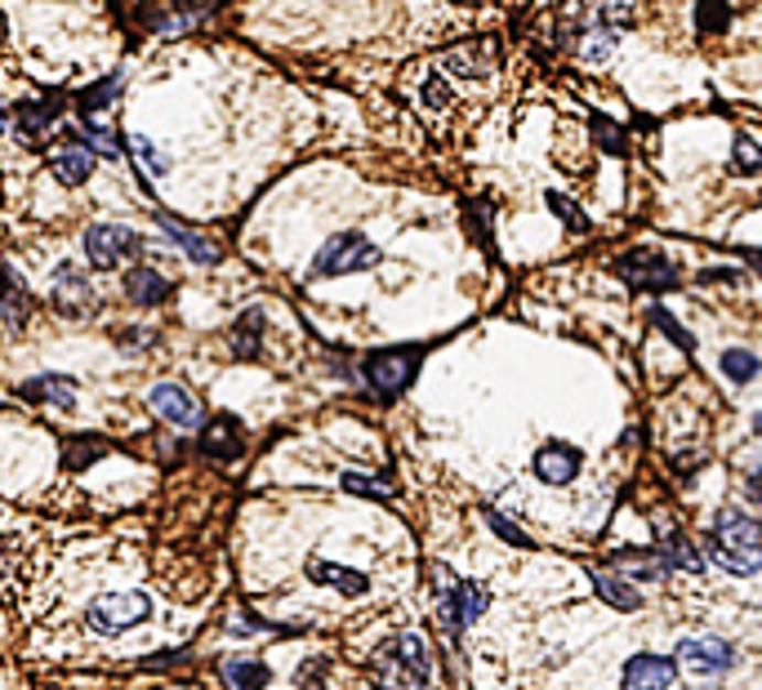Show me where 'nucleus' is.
<instances>
[{
	"instance_id": "nucleus-43",
	"label": "nucleus",
	"mask_w": 762,
	"mask_h": 690,
	"mask_svg": "<svg viewBox=\"0 0 762 690\" xmlns=\"http://www.w3.org/2000/svg\"><path fill=\"white\" fill-rule=\"evenodd\" d=\"M0 36H6V19H0Z\"/></svg>"
},
{
	"instance_id": "nucleus-10",
	"label": "nucleus",
	"mask_w": 762,
	"mask_h": 690,
	"mask_svg": "<svg viewBox=\"0 0 762 690\" xmlns=\"http://www.w3.org/2000/svg\"><path fill=\"white\" fill-rule=\"evenodd\" d=\"M678 681V664L656 650H637L620 668V690H669Z\"/></svg>"
},
{
	"instance_id": "nucleus-29",
	"label": "nucleus",
	"mask_w": 762,
	"mask_h": 690,
	"mask_svg": "<svg viewBox=\"0 0 762 690\" xmlns=\"http://www.w3.org/2000/svg\"><path fill=\"white\" fill-rule=\"evenodd\" d=\"M117 94H121V72H117V76H107V80H94V85H89V89H85V94L76 98V107H81L85 117H89V111L107 107V103H112Z\"/></svg>"
},
{
	"instance_id": "nucleus-27",
	"label": "nucleus",
	"mask_w": 762,
	"mask_h": 690,
	"mask_svg": "<svg viewBox=\"0 0 762 690\" xmlns=\"http://www.w3.org/2000/svg\"><path fill=\"white\" fill-rule=\"evenodd\" d=\"M58 107H63V98H45V103H36V107L23 103V107H19V134H23V139H41V130L58 117Z\"/></svg>"
},
{
	"instance_id": "nucleus-2",
	"label": "nucleus",
	"mask_w": 762,
	"mask_h": 690,
	"mask_svg": "<svg viewBox=\"0 0 762 690\" xmlns=\"http://www.w3.org/2000/svg\"><path fill=\"white\" fill-rule=\"evenodd\" d=\"M371 677L379 690H423L432 677V655L428 642L419 633H401L393 637L384 650H375L371 659Z\"/></svg>"
},
{
	"instance_id": "nucleus-13",
	"label": "nucleus",
	"mask_w": 762,
	"mask_h": 690,
	"mask_svg": "<svg viewBox=\"0 0 762 690\" xmlns=\"http://www.w3.org/2000/svg\"><path fill=\"white\" fill-rule=\"evenodd\" d=\"M94 161H98V152L85 143V139H76V134H67L58 148H54V157H50V170H54V179L58 183H67V187H81L89 174H94Z\"/></svg>"
},
{
	"instance_id": "nucleus-34",
	"label": "nucleus",
	"mask_w": 762,
	"mask_h": 690,
	"mask_svg": "<svg viewBox=\"0 0 762 690\" xmlns=\"http://www.w3.org/2000/svg\"><path fill=\"white\" fill-rule=\"evenodd\" d=\"M651 321H656V325H661V330H665V334L678 343L683 353H696V338H691V334H687V330L674 321V312H665V308H651Z\"/></svg>"
},
{
	"instance_id": "nucleus-1",
	"label": "nucleus",
	"mask_w": 762,
	"mask_h": 690,
	"mask_svg": "<svg viewBox=\"0 0 762 690\" xmlns=\"http://www.w3.org/2000/svg\"><path fill=\"white\" fill-rule=\"evenodd\" d=\"M705 561L736 574V580L758 574L762 570V521L740 508H718L713 526L705 535Z\"/></svg>"
},
{
	"instance_id": "nucleus-6",
	"label": "nucleus",
	"mask_w": 762,
	"mask_h": 690,
	"mask_svg": "<svg viewBox=\"0 0 762 690\" xmlns=\"http://www.w3.org/2000/svg\"><path fill=\"white\" fill-rule=\"evenodd\" d=\"M674 664H678V672L687 681H718V677H727L736 668V646L727 637H713V633L683 637L678 650H674Z\"/></svg>"
},
{
	"instance_id": "nucleus-40",
	"label": "nucleus",
	"mask_w": 762,
	"mask_h": 690,
	"mask_svg": "<svg viewBox=\"0 0 762 690\" xmlns=\"http://www.w3.org/2000/svg\"><path fill=\"white\" fill-rule=\"evenodd\" d=\"M744 259L753 263V272H762V250H744Z\"/></svg>"
},
{
	"instance_id": "nucleus-28",
	"label": "nucleus",
	"mask_w": 762,
	"mask_h": 690,
	"mask_svg": "<svg viewBox=\"0 0 762 690\" xmlns=\"http://www.w3.org/2000/svg\"><path fill=\"white\" fill-rule=\"evenodd\" d=\"M758 370H762V362H758L753 353H744V348H727V353H722V375H727L731 384H753Z\"/></svg>"
},
{
	"instance_id": "nucleus-26",
	"label": "nucleus",
	"mask_w": 762,
	"mask_h": 690,
	"mask_svg": "<svg viewBox=\"0 0 762 690\" xmlns=\"http://www.w3.org/2000/svg\"><path fill=\"white\" fill-rule=\"evenodd\" d=\"M259 334H264V312L259 308L242 312L237 325H233V353L237 357H259Z\"/></svg>"
},
{
	"instance_id": "nucleus-25",
	"label": "nucleus",
	"mask_w": 762,
	"mask_h": 690,
	"mask_svg": "<svg viewBox=\"0 0 762 690\" xmlns=\"http://www.w3.org/2000/svg\"><path fill=\"white\" fill-rule=\"evenodd\" d=\"M219 672L228 677L233 690H264L272 681L268 664H259V659H219Z\"/></svg>"
},
{
	"instance_id": "nucleus-30",
	"label": "nucleus",
	"mask_w": 762,
	"mask_h": 690,
	"mask_svg": "<svg viewBox=\"0 0 762 690\" xmlns=\"http://www.w3.org/2000/svg\"><path fill=\"white\" fill-rule=\"evenodd\" d=\"M103 454H107V445H103L98 436H76V441H67V450H63L67 468H89L94 459H103Z\"/></svg>"
},
{
	"instance_id": "nucleus-24",
	"label": "nucleus",
	"mask_w": 762,
	"mask_h": 690,
	"mask_svg": "<svg viewBox=\"0 0 762 690\" xmlns=\"http://www.w3.org/2000/svg\"><path fill=\"white\" fill-rule=\"evenodd\" d=\"M661 557H665V565L669 570H683V574H705V552L687 539V535H665L661 543Z\"/></svg>"
},
{
	"instance_id": "nucleus-16",
	"label": "nucleus",
	"mask_w": 762,
	"mask_h": 690,
	"mask_svg": "<svg viewBox=\"0 0 762 690\" xmlns=\"http://www.w3.org/2000/svg\"><path fill=\"white\" fill-rule=\"evenodd\" d=\"M589 580H593V589H598V597H602L607 606H615V611H624V615L642 611V589L629 584L620 570H611V565H593V570H589Z\"/></svg>"
},
{
	"instance_id": "nucleus-11",
	"label": "nucleus",
	"mask_w": 762,
	"mask_h": 690,
	"mask_svg": "<svg viewBox=\"0 0 762 690\" xmlns=\"http://www.w3.org/2000/svg\"><path fill=\"white\" fill-rule=\"evenodd\" d=\"M584 473V450L571 441H549L535 450V477L544 486H571Z\"/></svg>"
},
{
	"instance_id": "nucleus-42",
	"label": "nucleus",
	"mask_w": 762,
	"mask_h": 690,
	"mask_svg": "<svg viewBox=\"0 0 762 690\" xmlns=\"http://www.w3.org/2000/svg\"><path fill=\"white\" fill-rule=\"evenodd\" d=\"M0 130H6V107H0Z\"/></svg>"
},
{
	"instance_id": "nucleus-18",
	"label": "nucleus",
	"mask_w": 762,
	"mask_h": 690,
	"mask_svg": "<svg viewBox=\"0 0 762 690\" xmlns=\"http://www.w3.org/2000/svg\"><path fill=\"white\" fill-rule=\"evenodd\" d=\"M157 223H161V233L192 259V263H214L219 259V246H214L210 237H201V233H192V227L183 223V218H174V214H157Z\"/></svg>"
},
{
	"instance_id": "nucleus-33",
	"label": "nucleus",
	"mask_w": 762,
	"mask_h": 690,
	"mask_svg": "<svg viewBox=\"0 0 762 690\" xmlns=\"http://www.w3.org/2000/svg\"><path fill=\"white\" fill-rule=\"evenodd\" d=\"M344 490H348V495H362V499H379V504L393 499V490H388L384 482L366 477V473H344Z\"/></svg>"
},
{
	"instance_id": "nucleus-15",
	"label": "nucleus",
	"mask_w": 762,
	"mask_h": 690,
	"mask_svg": "<svg viewBox=\"0 0 762 690\" xmlns=\"http://www.w3.org/2000/svg\"><path fill=\"white\" fill-rule=\"evenodd\" d=\"M201 450H205L210 459H219V464H233V459H242V450H246L242 423H237L233 414L210 419V428L201 432Z\"/></svg>"
},
{
	"instance_id": "nucleus-41",
	"label": "nucleus",
	"mask_w": 762,
	"mask_h": 690,
	"mask_svg": "<svg viewBox=\"0 0 762 690\" xmlns=\"http://www.w3.org/2000/svg\"><path fill=\"white\" fill-rule=\"evenodd\" d=\"M753 432H758V436H762V410H758V414H753Z\"/></svg>"
},
{
	"instance_id": "nucleus-39",
	"label": "nucleus",
	"mask_w": 762,
	"mask_h": 690,
	"mask_svg": "<svg viewBox=\"0 0 762 690\" xmlns=\"http://www.w3.org/2000/svg\"><path fill=\"white\" fill-rule=\"evenodd\" d=\"M423 98H428L432 107H447V103H451V89H447L442 80H428V89H423Z\"/></svg>"
},
{
	"instance_id": "nucleus-32",
	"label": "nucleus",
	"mask_w": 762,
	"mask_h": 690,
	"mask_svg": "<svg viewBox=\"0 0 762 690\" xmlns=\"http://www.w3.org/2000/svg\"><path fill=\"white\" fill-rule=\"evenodd\" d=\"M85 139H89L94 152H103V161H121V139H117L112 130H107V126L85 121Z\"/></svg>"
},
{
	"instance_id": "nucleus-21",
	"label": "nucleus",
	"mask_w": 762,
	"mask_h": 690,
	"mask_svg": "<svg viewBox=\"0 0 762 690\" xmlns=\"http://www.w3.org/2000/svg\"><path fill=\"white\" fill-rule=\"evenodd\" d=\"M126 294H130V303H139V308H157V303H165L170 299V281L157 272V268H130L126 272Z\"/></svg>"
},
{
	"instance_id": "nucleus-14",
	"label": "nucleus",
	"mask_w": 762,
	"mask_h": 690,
	"mask_svg": "<svg viewBox=\"0 0 762 690\" xmlns=\"http://www.w3.org/2000/svg\"><path fill=\"white\" fill-rule=\"evenodd\" d=\"M495 63H500L495 41H464V45H455V50L442 58V67H447L451 76H464V80L491 76V72H495Z\"/></svg>"
},
{
	"instance_id": "nucleus-3",
	"label": "nucleus",
	"mask_w": 762,
	"mask_h": 690,
	"mask_svg": "<svg viewBox=\"0 0 762 690\" xmlns=\"http://www.w3.org/2000/svg\"><path fill=\"white\" fill-rule=\"evenodd\" d=\"M419 366H423V343H397V348H379L362 362V379H366L371 392L393 401L415 384Z\"/></svg>"
},
{
	"instance_id": "nucleus-12",
	"label": "nucleus",
	"mask_w": 762,
	"mask_h": 690,
	"mask_svg": "<svg viewBox=\"0 0 762 690\" xmlns=\"http://www.w3.org/2000/svg\"><path fill=\"white\" fill-rule=\"evenodd\" d=\"M148 406H152L170 428H179V432H187V428L201 423V406H196V397H192L187 388H179V384H157V388L148 392Z\"/></svg>"
},
{
	"instance_id": "nucleus-19",
	"label": "nucleus",
	"mask_w": 762,
	"mask_h": 690,
	"mask_svg": "<svg viewBox=\"0 0 762 690\" xmlns=\"http://www.w3.org/2000/svg\"><path fill=\"white\" fill-rule=\"evenodd\" d=\"M54 303H58V312H67V316H81V312L94 308V290H89V281H85L72 263H63V268L54 272Z\"/></svg>"
},
{
	"instance_id": "nucleus-4",
	"label": "nucleus",
	"mask_w": 762,
	"mask_h": 690,
	"mask_svg": "<svg viewBox=\"0 0 762 690\" xmlns=\"http://www.w3.org/2000/svg\"><path fill=\"white\" fill-rule=\"evenodd\" d=\"M379 259H384V255H379V246H375L371 237H362V233H340V237H331V241L316 250V259H312V281L348 277V272H371Z\"/></svg>"
},
{
	"instance_id": "nucleus-8",
	"label": "nucleus",
	"mask_w": 762,
	"mask_h": 690,
	"mask_svg": "<svg viewBox=\"0 0 762 690\" xmlns=\"http://www.w3.org/2000/svg\"><path fill=\"white\" fill-rule=\"evenodd\" d=\"M152 615V602L148 593H103L89 611H85V624L103 637H121L130 628H139L143 619Z\"/></svg>"
},
{
	"instance_id": "nucleus-17",
	"label": "nucleus",
	"mask_w": 762,
	"mask_h": 690,
	"mask_svg": "<svg viewBox=\"0 0 762 690\" xmlns=\"http://www.w3.org/2000/svg\"><path fill=\"white\" fill-rule=\"evenodd\" d=\"M615 570L624 574L629 584H656V580H665V574H669L661 548H620L615 552Z\"/></svg>"
},
{
	"instance_id": "nucleus-7",
	"label": "nucleus",
	"mask_w": 762,
	"mask_h": 690,
	"mask_svg": "<svg viewBox=\"0 0 762 690\" xmlns=\"http://www.w3.org/2000/svg\"><path fill=\"white\" fill-rule=\"evenodd\" d=\"M143 250H148V241L135 233V227H121V223H94V227H85V259L98 272H112L126 259L143 255Z\"/></svg>"
},
{
	"instance_id": "nucleus-20",
	"label": "nucleus",
	"mask_w": 762,
	"mask_h": 690,
	"mask_svg": "<svg viewBox=\"0 0 762 690\" xmlns=\"http://www.w3.org/2000/svg\"><path fill=\"white\" fill-rule=\"evenodd\" d=\"M308 580H312V584H331V589H340L344 597H362V593L371 589V580H366L362 570H348V565H340V561H321V557L308 561Z\"/></svg>"
},
{
	"instance_id": "nucleus-9",
	"label": "nucleus",
	"mask_w": 762,
	"mask_h": 690,
	"mask_svg": "<svg viewBox=\"0 0 762 690\" xmlns=\"http://www.w3.org/2000/svg\"><path fill=\"white\" fill-rule=\"evenodd\" d=\"M615 272H620L633 290H642V294L678 290V268H674L665 255H656V250H629V255H620V259H615Z\"/></svg>"
},
{
	"instance_id": "nucleus-36",
	"label": "nucleus",
	"mask_w": 762,
	"mask_h": 690,
	"mask_svg": "<svg viewBox=\"0 0 762 690\" xmlns=\"http://www.w3.org/2000/svg\"><path fill=\"white\" fill-rule=\"evenodd\" d=\"M549 209H558V214L571 223V233H584V227H589V218H584V214H580L571 201H562V196H549Z\"/></svg>"
},
{
	"instance_id": "nucleus-37",
	"label": "nucleus",
	"mask_w": 762,
	"mask_h": 690,
	"mask_svg": "<svg viewBox=\"0 0 762 690\" xmlns=\"http://www.w3.org/2000/svg\"><path fill=\"white\" fill-rule=\"evenodd\" d=\"M744 490H749V499H762V459H753L744 468Z\"/></svg>"
},
{
	"instance_id": "nucleus-35",
	"label": "nucleus",
	"mask_w": 762,
	"mask_h": 690,
	"mask_svg": "<svg viewBox=\"0 0 762 690\" xmlns=\"http://www.w3.org/2000/svg\"><path fill=\"white\" fill-rule=\"evenodd\" d=\"M130 148H135V161H143V170H148V174H157V179H161V174L170 170V161H165V157H161V152H157V148H152L143 134H135V139H130Z\"/></svg>"
},
{
	"instance_id": "nucleus-23",
	"label": "nucleus",
	"mask_w": 762,
	"mask_h": 690,
	"mask_svg": "<svg viewBox=\"0 0 762 690\" xmlns=\"http://www.w3.org/2000/svg\"><path fill=\"white\" fill-rule=\"evenodd\" d=\"M23 397H28V401H41V406L72 410V406H76V384L63 379V375H36V379L23 384Z\"/></svg>"
},
{
	"instance_id": "nucleus-22",
	"label": "nucleus",
	"mask_w": 762,
	"mask_h": 690,
	"mask_svg": "<svg viewBox=\"0 0 762 690\" xmlns=\"http://www.w3.org/2000/svg\"><path fill=\"white\" fill-rule=\"evenodd\" d=\"M28 312H32L28 285L19 281L14 268H0V316H6L14 330H23V325H28Z\"/></svg>"
},
{
	"instance_id": "nucleus-5",
	"label": "nucleus",
	"mask_w": 762,
	"mask_h": 690,
	"mask_svg": "<svg viewBox=\"0 0 762 690\" xmlns=\"http://www.w3.org/2000/svg\"><path fill=\"white\" fill-rule=\"evenodd\" d=\"M491 606V593L477 580H442L438 589V624L451 633V642L464 637V628H473Z\"/></svg>"
},
{
	"instance_id": "nucleus-31",
	"label": "nucleus",
	"mask_w": 762,
	"mask_h": 690,
	"mask_svg": "<svg viewBox=\"0 0 762 690\" xmlns=\"http://www.w3.org/2000/svg\"><path fill=\"white\" fill-rule=\"evenodd\" d=\"M482 517H486V526H491V530H495V535H500L504 543H513V548H535V539H530V535H526V530H522L517 521H508L504 513H495V508H486Z\"/></svg>"
},
{
	"instance_id": "nucleus-38",
	"label": "nucleus",
	"mask_w": 762,
	"mask_h": 690,
	"mask_svg": "<svg viewBox=\"0 0 762 690\" xmlns=\"http://www.w3.org/2000/svg\"><path fill=\"white\" fill-rule=\"evenodd\" d=\"M593 130L602 134V143H607V152H615V157L624 152V139H620V134H615V130H611V126H607L602 117H593Z\"/></svg>"
}]
</instances>
